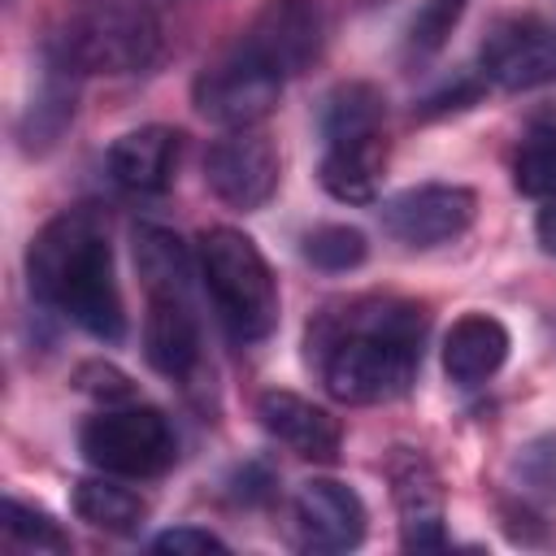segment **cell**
I'll list each match as a JSON object with an SVG mask.
<instances>
[{
	"label": "cell",
	"mask_w": 556,
	"mask_h": 556,
	"mask_svg": "<svg viewBox=\"0 0 556 556\" xmlns=\"http://www.w3.org/2000/svg\"><path fill=\"white\" fill-rule=\"evenodd\" d=\"M430 313L404 295H352L313 313L308 365L339 404H387L408 395L421 369Z\"/></svg>",
	"instance_id": "1"
},
{
	"label": "cell",
	"mask_w": 556,
	"mask_h": 556,
	"mask_svg": "<svg viewBox=\"0 0 556 556\" xmlns=\"http://www.w3.org/2000/svg\"><path fill=\"white\" fill-rule=\"evenodd\" d=\"M26 282L43 308H56L91 339H126V308L113 274L109 222L96 204H74L39 226V235L26 248Z\"/></svg>",
	"instance_id": "2"
},
{
	"label": "cell",
	"mask_w": 556,
	"mask_h": 556,
	"mask_svg": "<svg viewBox=\"0 0 556 556\" xmlns=\"http://www.w3.org/2000/svg\"><path fill=\"white\" fill-rule=\"evenodd\" d=\"M195 265L217 321L235 343H261L278 326V278L265 252L235 226H208L195 239Z\"/></svg>",
	"instance_id": "3"
},
{
	"label": "cell",
	"mask_w": 556,
	"mask_h": 556,
	"mask_svg": "<svg viewBox=\"0 0 556 556\" xmlns=\"http://www.w3.org/2000/svg\"><path fill=\"white\" fill-rule=\"evenodd\" d=\"M52 43L78 74H143L161 56V22L143 0H100L78 13Z\"/></svg>",
	"instance_id": "4"
},
{
	"label": "cell",
	"mask_w": 556,
	"mask_h": 556,
	"mask_svg": "<svg viewBox=\"0 0 556 556\" xmlns=\"http://www.w3.org/2000/svg\"><path fill=\"white\" fill-rule=\"evenodd\" d=\"M78 452L91 469L117 478H156L178 460V434L169 417L152 404H126L87 417L78 430Z\"/></svg>",
	"instance_id": "5"
},
{
	"label": "cell",
	"mask_w": 556,
	"mask_h": 556,
	"mask_svg": "<svg viewBox=\"0 0 556 556\" xmlns=\"http://www.w3.org/2000/svg\"><path fill=\"white\" fill-rule=\"evenodd\" d=\"M282 74H274L269 65H261L256 56H248L239 43L213 61L200 78H195V113L226 126V130H243V126H261L282 96Z\"/></svg>",
	"instance_id": "6"
},
{
	"label": "cell",
	"mask_w": 556,
	"mask_h": 556,
	"mask_svg": "<svg viewBox=\"0 0 556 556\" xmlns=\"http://www.w3.org/2000/svg\"><path fill=\"white\" fill-rule=\"evenodd\" d=\"M278 174H282L278 143L261 126L226 130L204 152V182H208V191L226 208H239V213H256L261 204H269V195L278 191Z\"/></svg>",
	"instance_id": "7"
},
{
	"label": "cell",
	"mask_w": 556,
	"mask_h": 556,
	"mask_svg": "<svg viewBox=\"0 0 556 556\" xmlns=\"http://www.w3.org/2000/svg\"><path fill=\"white\" fill-rule=\"evenodd\" d=\"M478 74L500 91H534L556 83V26L534 13L500 17L478 48Z\"/></svg>",
	"instance_id": "8"
},
{
	"label": "cell",
	"mask_w": 556,
	"mask_h": 556,
	"mask_svg": "<svg viewBox=\"0 0 556 556\" xmlns=\"http://www.w3.org/2000/svg\"><path fill=\"white\" fill-rule=\"evenodd\" d=\"M326 43V22L317 0H265L248 30L239 35V48L269 65L282 78L304 74Z\"/></svg>",
	"instance_id": "9"
},
{
	"label": "cell",
	"mask_w": 556,
	"mask_h": 556,
	"mask_svg": "<svg viewBox=\"0 0 556 556\" xmlns=\"http://www.w3.org/2000/svg\"><path fill=\"white\" fill-rule=\"evenodd\" d=\"M478 195L460 182H421L382 204V230L404 248H439L473 226Z\"/></svg>",
	"instance_id": "10"
},
{
	"label": "cell",
	"mask_w": 556,
	"mask_h": 556,
	"mask_svg": "<svg viewBox=\"0 0 556 556\" xmlns=\"http://www.w3.org/2000/svg\"><path fill=\"white\" fill-rule=\"evenodd\" d=\"M391 504L400 517V543L408 552H434L447 543V495L434 460L421 447H391L387 456Z\"/></svg>",
	"instance_id": "11"
},
{
	"label": "cell",
	"mask_w": 556,
	"mask_h": 556,
	"mask_svg": "<svg viewBox=\"0 0 556 556\" xmlns=\"http://www.w3.org/2000/svg\"><path fill=\"white\" fill-rule=\"evenodd\" d=\"M300 543L313 552H352L365 539V500L339 478H304L291 500Z\"/></svg>",
	"instance_id": "12"
},
{
	"label": "cell",
	"mask_w": 556,
	"mask_h": 556,
	"mask_svg": "<svg viewBox=\"0 0 556 556\" xmlns=\"http://www.w3.org/2000/svg\"><path fill=\"white\" fill-rule=\"evenodd\" d=\"M78 70L65 61V52L48 39L43 61H39V83L35 96L26 100L22 117H17V143L26 156H43L61 143V135L74 126V109H78Z\"/></svg>",
	"instance_id": "13"
},
{
	"label": "cell",
	"mask_w": 556,
	"mask_h": 556,
	"mask_svg": "<svg viewBox=\"0 0 556 556\" xmlns=\"http://www.w3.org/2000/svg\"><path fill=\"white\" fill-rule=\"evenodd\" d=\"M143 356L161 378H174V382H191L200 374L204 348H200V321L187 295H148Z\"/></svg>",
	"instance_id": "14"
},
{
	"label": "cell",
	"mask_w": 556,
	"mask_h": 556,
	"mask_svg": "<svg viewBox=\"0 0 556 556\" xmlns=\"http://www.w3.org/2000/svg\"><path fill=\"white\" fill-rule=\"evenodd\" d=\"M256 417H261V426H265L282 447H291L295 456L321 460V465L339 460L343 426H339V417H334L330 408H321V404H313V400H304V395H295V391H265V395L256 400Z\"/></svg>",
	"instance_id": "15"
},
{
	"label": "cell",
	"mask_w": 556,
	"mask_h": 556,
	"mask_svg": "<svg viewBox=\"0 0 556 556\" xmlns=\"http://www.w3.org/2000/svg\"><path fill=\"white\" fill-rule=\"evenodd\" d=\"M178 156H182V130L174 126H135L126 135H117L109 143V174L117 187L135 191V195H161L169 182H174V169H178Z\"/></svg>",
	"instance_id": "16"
},
{
	"label": "cell",
	"mask_w": 556,
	"mask_h": 556,
	"mask_svg": "<svg viewBox=\"0 0 556 556\" xmlns=\"http://www.w3.org/2000/svg\"><path fill=\"white\" fill-rule=\"evenodd\" d=\"M387 169V130H356V135H330L317 178L321 187L343 204H374Z\"/></svg>",
	"instance_id": "17"
},
{
	"label": "cell",
	"mask_w": 556,
	"mask_h": 556,
	"mask_svg": "<svg viewBox=\"0 0 556 556\" xmlns=\"http://www.w3.org/2000/svg\"><path fill=\"white\" fill-rule=\"evenodd\" d=\"M508 326L491 313H465L452 321L447 339H443V374L452 378V387H482L486 378L500 374V365L508 361Z\"/></svg>",
	"instance_id": "18"
},
{
	"label": "cell",
	"mask_w": 556,
	"mask_h": 556,
	"mask_svg": "<svg viewBox=\"0 0 556 556\" xmlns=\"http://www.w3.org/2000/svg\"><path fill=\"white\" fill-rule=\"evenodd\" d=\"M135 269L148 295H187L191 287V252L187 243L156 222L135 226Z\"/></svg>",
	"instance_id": "19"
},
{
	"label": "cell",
	"mask_w": 556,
	"mask_h": 556,
	"mask_svg": "<svg viewBox=\"0 0 556 556\" xmlns=\"http://www.w3.org/2000/svg\"><path fill=\"white\" fill-rule=\"evenodd\" d=\"M70 504H74L78 521H87L91 530H104V534H135L148 517V500L139 491L122 486L117 473L78 478Z\"/></svg>",
	"instance_id": "20"
},
{
	"label": "cell",
	"mask_w": 556,
	"mask_h": 556,
	"mask_svg": "<svg viewBox=\"0 0 556 556\" xmlns=\"http://www.w3.org/2000/svg\"><path fill=\"white\" fill-rule=\"evenodd\" d=\"M513 187L521 195H556V109L526 122L513 152Z\"/></svg>",
	"instance_id": "21"
},
{
	"label": "cell",
	"mask_w": 556,
	"mask_h": 556,
	"mask_svg": "<svg viewBox=\"0 0 556 556\" xmlns=\"http://www.w3.org/2000/svg\"><path fill=\"white\" fill-rule=\"evenodd\" d=\"M387 126V96L374 83H339L326 96L321 109V135H356V130H382Z\"/></svg>",
	"instance_id": "22"
},
{
	"label": "cell",
	"mask_w": 556,
	"mask_h": 556,
	"mask_svg": "<svg viewBox=\"0 0 556 556\" xmlns=\"http://www.w3.org/2000/svg\"><path fill=\"white\" fill-rule=\"evenodd\" d=\"M300 252L308 265L326 269V274H348L356 265H365L369 256V243L356 226H343V222H326V226H313L304 239H300Z\"/></svg>",
	"instance_id": "23"
},
{
	"label": "cell",
	"mask_w": 556,
	"mask_h": 556,
	"mask_svg": "<svg viewBox=\"0 0 556 556\" xmlns=\"http://www.w3.org/2000/svg\"><path fill=\"white\" fill-rule=\"evenodd\" d=\"M4 539L13 547H30V552H70V534L35 504L22 500H4Z\"/></svg>",
	"instance_id": "24"
},
{
	"label": "cell",
	"mask_w": 556,
	"mask_h": 556,
	"mask_svg": "<svg viewBox=\"0 0 556 556\" xmlns=\"http://www.w3.org/2000/svg\"><path fill=\"white\" fill-rule=\"evenodd\" d=\"M465 9H469V0H426L408 26V52L434 56L447 43V35L456 30V22L465 17Z\"/></svg>",
	"instance_id": "25"
},
{
	"label": "cell",
	"mask_w": 556,
	"mask_h": 556,
	"mask_svg": "<svg viewBox=\"0 0 556 556\" xmlns=\"http://www.w3.org/2000/svg\"><path fill=\"white\" fill-rule=\"evenodd\" d=\"M513 469H517V478H521V486H526L530 495L556 504V430H547V434L521 443Z\"/></svg>",
	"instance_id": "26"
},
{
	"label": "cell",
	"mask_w": 556,
	"mask_h": 556,
	"mask_svg": "<svg viewBox=\"0 0 556 556\" xmlns=\"http://www.w3.org/2000/svg\"><path fill=\"white\" fill-rule=\"evenodd\" d=\"M74 387H78L83 395H91V400H104V404H126V400H135L130 374H122V369L109 365V361H83V365L74 369Z\"/></svg>",
	"instance_id": "27"
},
{
	"label": "cell",
	"mask_w": 556,
	"mask_h": 556,
	"mask_svg": "<svg viewBox=\"0 0 556 556\" xmlns=\"http://www.w3.org/2000/svg\"><path fill=\"white\" fill-rule=\"evenodd\" d=\"M152 552H174V556H187V552H226V543H222L213 530L174 526V530H161V534L152 539Z\"/></svg>",
	"instance_id": "28"
},
{
	"label": "cell",
	"mask_w": 556,
	"mask_h": 556,
	"mask_svg": "<svg viewBox=\"0 0 556 556\" xmlns=\"http://www.w3.org/2000/svg\"><path fill=\"white\" fill-rule=\"evenodd\" d=\"M478 96H482V87H478V83H469V78H460L456 87H447V91H439V96H430V100H426V104H421L417 113H421V117H443V113H456V109H469V104H473Z\"/></svg>",
	"instance_id": "29"
},
{
	"label": "cell",
	"mask_w": 556,
	"mask_h": 556,
	"mask_svg": "<svg viewBox=\"0 0 556 556\" xmlns=\"http://www.w3.org/2000/svg\"><path fill=\"white\" fill-rule=\"evenodd\" d=\"M534 235H539V248H543L547 256H556V200H552L547 208H539V217H534Z\"/></svg>",
	"instance_id": "30"
}]
</instances>
